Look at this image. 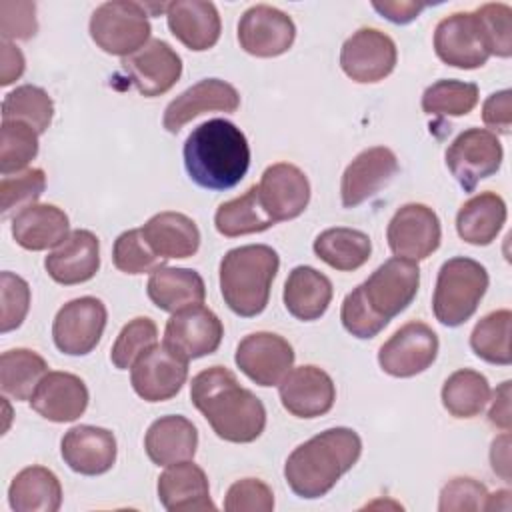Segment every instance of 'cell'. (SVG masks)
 <instances>
[{"label":"cell","instance_id":"obj_1","mask_svg":"<svg viewBox=\"0 0 512 512\" xmlns=\"http://www.w3.org/2000/svg\"><path fill=\"white\" fill-rule=\"evenodd\" d=\"M190 400L214 434L226 442H254L264 432L266 408L262 400L240 386L236 374L224 366L200 370L192 378Z\"/></svg>","mask_w":512,"mask_h":512},{"label":"cell","instance_id":"obj_2","mask_svg":"<svg viewBox=\"0 0 512 512\" xmlns=\"http://www.w3.org/2000/svg\"><path fill=\"white\" fill-rule=\"evenodd\" d=\"M184 168L206 190L234 188L248 172L250 146L230 120L212 118L198 124L184 142Z\"/></svg>","mask_w":512,"mask_h":512},{"label":"cell","instance_id":"obj_3","mask_svg":"<svg viewBox=\"0 0 512 512\" xmlns=\"http://www.w3.org/2000/svg\"><path fill=\"white\" fill-rule=\"evenodd\" d=\"M360 454L358 432L346 426L328 428L292 450L284 464V478L296 496L314 500L328 494Z\"/></svg>","mask_w":512,"mask_h":512},{"label":"cell","instance_id":"obj_4","mask_svg":"<svg viewBox=\"0 0 512 512\" xmlns=\"http://www.w3.org/2000/svg\"><path fill=\"white\" fill-rule=\"evenodd\" d=\"M278 268L280 258L272 246L246 244L228 250L220 260V292L226 306L242 318L264 312Z\"/></svg>","mask_w":512,"mask_h":512},{"label":"cell","instance_id":"obj_5","mask_svg":"<svg viewBox=\"0 0 512 512\" xmlns=\"http://www.w3.org/2000/svg\"><path fill=\"white\" fill-rule=\"evenodd\" d=\"M488 282V272L480 262L466 256L446 260L440 266L432 296L436 320L448 328L462 326L478 310Z\"/></svg>","mask_w":512,"mask_h":512},{"label":"cell","instance_id":"obj_6","mask_svg":"<svg viewBox=\"0 0 512 512\" xmlns=\"http://www.w3.org/2000/svg\"><path fill=\"white\" fill-rule=\"evenodd\" d=\"M90 36L106 54L128 58L148 44V12L140 2H104L90 16Z\"/></svg>","mask_w":512,"mask_h":512},{"label":"cell","instance_id":"obj_7","mask_svg":"<svg viewBox=\"0 0 512 512\" xmlns=\"http://www.w3.org/2000/svg\"><path fill=\"white\" fill-rule=\"evenodd\" d=\"M420 268L406 258H390L380 264L358 288L364 302L384 322L406 310L418 294Z\"/></svg>","mask_w":512,"mask_h":512},{"label":"cell","instance_id":"obj_8","mask_svg":"<svg viewBox=\"0 0 512 512\" xmlns=\"http://www.w3.org/2000/svg\"><path fill=\"white\" fill-rule=\"evenodd\" d=\"M502 144L486 128H468L460 132L446 150V166L454 180L472 192L476 184L498 172L502 164Z\"/></svg>","mask_w":512,"mask_h":512},{"label":"cell","instance_id":"obj_9","mask_svg":"<svg viewBox=\"0 0 512 512\" xmlns=\"http://www.w3.org/2000/svg\"><path fill=\"white\" fill-rule=\"evenodd\" d=\"M108 312L100 298L80 296L66 302L54 316L52 338L60 352L68 356H86L100 342Z\"/></svg>","mask_w":512,"mask_h":512},{"label":"cell","instance_id":"obj_10","mask_svg":"<svg viewBox=\"0 0 512 512\" xmlns=\"http://www.w3.org/2000/svg\"><path fill=\"white\" fill-rule=\"evenodd\" d=\"M438 336L424 322H408L398 328L378 350L380 368L394 378H410L426 368L438 356Z\"/></svg>","mask_w":512,"mask_h":512},{"label":"cell","instance_id":"obj_11","mask_svg":"<svg viewBox=\"0 0 512 512\" xmlns=\"http://www.w3.org/2000/svg\"><path fill=\"white\" fill-rule=\"evenodd\" d=\"M224 336L220 318L206 306L196 304L170 316L164 328V346L190 362L218 350Z\"/></svg>","mask_w":512,"mask_h":512},{"label":"cell","instance_id":"obj_12","mask_svg":"<svg viewBox=\"0 0 512 512\" xmlns=\"http://www.w3.org/2000/svg\"><path fill=\"white\" fill-rule=\"evenodd\" d=\"M386 238L394 256L418 262L438 250L442 226L430 206L410 202L394 212L388 222Z\"/></svg>","mask_w":512,"mask_h":512},{"label":"cell","instance_id":"obj_13","mask_svg":"<svg viewBox=\"0 0 512 512\" xmlns=\"http://www.w3.org/2000/svg\"><path fill=\"white\" fill-rule=\"evenodd\" d=\"M396 58L394 40L376 28L356 30L340 50L344 74L360 84L384 80L394 70Z\"/></svg>","mask_w":512,"mask_h":512},{"label":"cell","instance_id":"obj_14","mask_svg":"<svg viewBox=\"0 0 512 512\" xmlns=\"http://www.w3.org/2000/svg\"><path fill=\"white\" fill-rule=\"evenodd\" d=\"M296 38L292 18L268 4L250 6L238 22L240 48L256 58H274L290 50Z\"/></svg>","mask_w":512,"mask_h":512},{"label":"cell","instance_id":"obj_15","mask_svg":"<svg viewBox=\"0 0 512 512\" xmlns=\"http://www.w3.org/2000/svg\"><path fill=\"white\" fill-rule=\"evenodd\" d=\"M188 378V362L170 352L164 344L148 348L130 368L134 392L146 402L174 398Z\"/></svg>","mask_w":512,"mask_h":512},{"label":"cell","instance_id":"obj_16","mask_svg":"<svg viewBox=\"0 0 512 512\" xmlns=\"http://www.w3.org/2000/svg\"><path fill=\"white\" fill-rule=\"evenodd\" d=\"M234 360L258 386H276L292 370L294 350L280 334L254 332L240 340Z\"/></svg>","mask_w":512,"mask_h":512},{"label":"cell","instance_id":"obj_17","mask_svg":"<svg viewBox=\"0 0 512 512\" xmlns=\"http://www.w3.org/2000/svg\"><path fill=\"white\" fill-rule=\"evenodd\" d=\"M434 50L444 64L462 70L480 68L490 58L474 12H454L442 18L434 30Z\"/></svg>","mask_w":512,"mask_h":512},{"label":"cell","instance_id":"obj_18","mask_svg":"<svg viewBox=\"0 0 512 512\" xmlns=\"http://www.w3.org/2000/svg\"><path fill=\"white\" fill-rule=\"evenodd\" d=\"M258 198L274 224L292 220L300 216L310 202V182L298 166L278 162L262 172Z\"/></svg>","mask_w":512,"mask_h":512},{"label":"cell","instance_id":"obj_19","mask_svg":"<svg viewBox=\"0 0 512 512\" xmlns=\"http://www.w3.org/2000/svg\"><path fill=\"white\" fill-rule=\"evenodd\" d=\"M284 410L296 418H318L332 410L336 386L328 372L306 364L292 368L278 384Z\"/></svg>","mask_w":512,"mask_h":512},{"label":"cell","instance_id":"obj_20","mask_svg":"<svg viewBox=\"0 0 512 512\" xmlns=\"http://www.w3.org/2000/svg\"><path fill=\"white\" fill-rule=\"evenodd\" d=\"M122 68L142 96L154 98L168 92L178 82L182 58L168 42L154 38L138 52L124 58Z\"/></svg>","mask_w":512,"mask_h":512},{"label":"cell","instance_id":"obj_21","mask_svg":"<svg viewBox=\"0 0 512 512\" xmlns=\"http://www.w3.org/2000/svg\"><path fill=\"white\" fill-rule=\"evenodd\" d=\"M398 172V158L386 146L362 150L344 170L340 198L344 208H356L378 194Z\"/></svg>","mask_w":512,"mask_h":512},{"label":"cell","instance_id":"obj_22","mask_svg":"<svg viewBox=\"0 0 512 512\" xmlns=\"http://www.w3.org/2000/svg\"><path fill=\"white\" fill-rule=\"evenodd\" d=\"M240 106L238 90L220 80L206 78L178 94L164 110L162 124L168 132L176 134L184 124L204 112H236Z\"/></svg>","mask_w":512,"mask_h":512},{"label":"cell","instance_id":"obj_23","mask_svg":"<svg viewBox=\"0 0 512 512\" xmlns=\"http://www.w3.org/2000/svg\"><path fill=\"white\" fill-rule=\"evenodd\" d=\"M116 438L110 430L90 424L72 426L60 442V454L70 470L84 476L108 472L116 462Z\"/></svg>","mask_w":512,"mask_h":512},{"label":"cell","instance_id":"obj_24","mask_svg":"<svg viewBox=\"0 0 512 512\" xmlns=\"http://www.w3.org/2000/svg\"><path fill=\"white\" fill-rule=\"evenodd\" d=\"M48 276L64 286L88 282L100 268V242L90 230H72L44 260Z\"/></svg>","mask_w":512,"mask_h":512},{"label":"cell","instance_id":"obj_25","mask_svg":"<svg viewBox=\"0 0 512 512\" xmlns=\"http://www.w3.org/2000/svg\"><path fill=\"white\" fill-rule=\"evenodd\" d=\"M88 388L84 380L70 372H48L36 386L30 406L50 422H74L88 408Z\"/></svg>","mask_w":512,"mask_h":512},{"label":"cell","instance_id":"obj_26","mask_svg":"<svg viewBox=\"0 0 512 512\" xmlns=\"http://www.w3.org/2000/svg\"><path fill=\"white\" fill-rule=\"evenodd\" d=\"M158 500L168 512H202L216 510L210 500L206 472L190 462L170 464L158 478Z\"/></svg>","mask_w":512,"mask_h":512},{"label":"cell","instance_id":"obj_27","mask_svg":"<svg viewBox=\"0 0 512 512\" xmlns=\"http://www.w3.org/2000/svg\"><path fill=\"white\" fill-rule=\"evenodd\" d=\"M170 32L190 50L204 52L212 48L222 30L220 14L212 2L176 0L166 8Z\"/></svg>","mask_w":512,"mask_h":512},{"label":"cell","instance_id":"obj_28","mask_svg":"<svg viewBox=\"0 0 512 512\" xmlns=\"http://www.w3.org/2000/svg\"><path fill=\"white\" fill-rule=\"evenodd\" d=\"M146 244L162 260L190 258L200 248V230L196 222L182 212H158L140 228Z\"/></svg>","mask_w":512,"mask_h":512},{"label":"cell","instance_id":"obj_29","mask_svg":"<svg viewBox=\"0 0 512 512\" xmlns=\"http://www.w3.org/2000/svg\"><path fill=\"white\" fill-rule=\"evenodd\" d=\"M198 448L196 426L180 414L154 420L144 436V450L156 466H170L192 460Z\"/></svg>","mask_w":512,"mask_h":512},{"label":"cell","instance_id":"obj_30","mask_svg":"<svg viewBox=\"0 0 512 512\" xmlns=\"http://www.w3.org/2000/svg\"><path fill=\"white\" fill-rule=\"evenodd\" d=\"M12 238L24 250H48L70 234V222L62 208L54 204H30L12 218Z\"/></svg>","mask_w":512,"mask_h":512},{"label":"cell","instance_id":"obj_31","mask_svg":"<svg viewBox=\"0 0 512 512\" xmlns=\"http://www.w3.org/2000/svg\"><path fill=\"white\" fill-rule=\"evenodd\" d=\"M146 292L156 308L172 314L202 304L206 298L204 280L192 268L158 266L150 272Z\"/></svg>","mask_w":512,"mask_h":512},{"label":"cell","instance_id":"obj_32","mask_svg":"<svg viewBox=\"0 0 512 512\" xmlns=\"http://www.w3.org/2000/svg\"><path fill=\"white\" fill-rule=\"evenodd\" d=\"M282 298L286 310L294 318L312 322L328 310L332 300V282L312 266H296L286 278Z\"/></svg>","mask_w":512,"mask_h":512},{"label":"cell","instance_id":"obj_33","mask_svg":"<svg viewBox=\"0 0 512 512\" xmlns=\"http://www.w3.org/2000/svg\"><path fill=\"white\" fill-rule=\"evenodd\" d=\"M506 202L496 192H480L464 202L456 214L458 236L474 246H488L496 240L506 222Z\"/></svg>","mask_w":512,"mask_h":512},{"label":"cell","instance_id":"obj_34","mask_svg":"<svg viewBox=\"0 0 512 512\" xmlns=\"http://www.w3.org/2000/svg\"><path fill=\"white\" fill-rule=\"evenodd\" d=\"M8 504L14 512H56L62 504L58 476L44 466L20 470L10 482Z\"/></svg>","mask_w":512,"mask_h":512},{"label":"cell","instance_id":"obj_35","mask_svg":"<svg viewBox=\"0 0 512 512\" xmlns=\"http://www.w3.org/2000/svg\"><path fill=\"white\" fill-rule=\"evenodd\" d=\"M314 254L334 270L352 272L368 262L372 254V242L370 236L362 230L336 226L316 236Z\"/></svg>","mask_w":512,"mask_h":512},{"label":"cell","instance_id":"obj_36","mask_svg":"<svg viewBox=\"0 0 512 512\" xmlns=\"http://www.w3.org/2000/svg\"><path fill=\"white\" fill-rule=\"evenodd\" d=\"M46 374L48 364L34 350L12 348L0 356V388L14 400H30Z\"/></svg>","mask_w":512,"mask_h":512},{"label":"cell","instance_id":"obj_37","mask_svg":"<svg viewBox=\"0 0 512 512\" xmlns=\"http://www.w3.org/2000/svg\"><path fill=\"white\" fill-rule=\"evenodd\" d=\"M214 224L226 238L256 234L274 226L260 204L258 186H250L242 196L222 202L214 214Z\"/></svg>","mask_w":512,"mask_h":512},{"label":"cell","instance_id":"obj_38","mask_svg":"<svg viewBox=\"0 0 512 512\" xmlns=\"http://www.w3.org/2000/svg\"><path fill=\"white\" fill-rule=\"evenodd\" d=\"M440 396L444 408L454 418H474L490 400V384L484 374L460 368L446 378Z\"/></svg>","mask_w":512,"mask_h":512},{"label":"cell","instance_id":"obj_39","mask_svg":"<svg viewBox=\"0 0 512 512\" xmlns=\"http://www.w3.org/2000/svg\"><path fill=\"white\" fill-rule=\"evenodd\" d=\"M510 324L512 312L506 308L494 310L480 318L470 334V346L474 354L484 362L508 366L512 362Z\"/></svg>","mask_w":512,"mask_h":512},{"label":"cell","instance_id":"obj_40","mask_svg":"<svg viewBox=\"0 0 512 512\" xmlns=\"http://www.w3.org/2000/svg\"><path fill=\"white\" fill-rule=\"evenodd\" d=\"M54 102L48 92L34 84L18 86L8 92L2 102V120H18L44 134L52 124Z\"/></svg>","mask_w":512,"mask_h":512},{"label":"cell","instance_id":"obj_41","mask_svg":"<svg viewBox=\"0 0 512 512\" xmlns=\"http://www.w3.org/2000/svg\"><path fill=\"white\" fill-rule=\"evenodd\" d=\"M478 104V86L462 80H438L422 94V110L426 114L466 116Z\"/></svg>","mask_w":512,"mask_h":512},{"label":"cell","instance_id":"obj_42","mask_svg":"<svg viewBox=\"0 0 512 512\" xmlns=\"http://www.w3.org/2000/svg\"><path fill=\"white\" fill-rule=\"evenodd\" d=\"M38 132L18 120H2L0 128V172L18 174L38 154Z\"/></svg>","mask_w":512,"mask_h":512},{"label":"cell","instance_id":"obj_43","mask_svg":"<svg viewBox=\"0 0 512 512\" xmlns=\"http://www.w3.org/2000/svg\"><path fill=\"white\" fill-rule=\"evenodd\" d=\"M156 340L158 328L154 320L148 316H138L130 320L116 336L110 350V360L118 370H128L148 348L158 344Z\"/></svg>","mask_w":512,"mask_h":512},{"label":"cell","instance_id":"obj_44","mask_svg":"<svg viewBox=\"0 0 512 512\" xmlns=\"http://www.w3.org/2000/svg\"><path fill=\"white\" fill-rule=\"evenodd\" d=\"M486 48L500 58L512 54V8L502 2H488L474 10Z\"/></svg>","mask_w":512,"mask_h":512},{"label":"cell","instance_id":"obj_45","mask_svg":"<svg viewBox=\"0 0 512 512\" xmlns=\"http://www.w3.org/2000/svg\"><path fill=\"white\" fill-rule=\"evenodd\" d=\"M112 260L114 266L124 274H144L162 266V258L156 256L146 244L140 228L126 230L114 240Z\"/></svg>","mask_w":512,"mask_h":512},{"label":"cell","instance_id":"obj_46","mask_svg":"<svg viewBox=\"0 0 512 512\" xmlns=\"http://www.w3.org/2000/svg\"><path fill=\"white\" fill-rule=\"evenodd\" d=\"M46 188V174L42 168H28L20 174L2 176L0 182V208L2 216H8L14 208H26L36 204Z\"/></svg>","mask_w":512,"mask_h":512},{"label":"cell","instance_id":"obj_47","mask_svg":"<svg viewBox=\"0 0 512 512\" xmlns=\"http://www.w3.org/2000/svg\"><path fill=\"white\" fill-rule=\"evenodd\" d=\"M0 300H2L0 332L6 334L10 330H16L28 314V308H30L28 282L22 276L4 270L0 274Z\"/></svg>","mask_w":512,"mask_h":512},{"label":"cell","instance_id":"obj_48","mask_svg":"<svg viewBox=\"0 0 512 512\" xmlns=\"http://www.w3.org/2000/svg\"><path fill=\"white\" fill-rule=\"evenodd\" d=\"M488 498V490L484 484L470 476L452 478L440 490V512H476L484 510Z\"/></svg>","mask_w":512,"mask_h":512},{"label":"cell","instance_id":"obj_49","mask_svg":"<svg viewBox=\"0 0 512 512\" xmlns=\"http://www.w3.org/2000/svg\"><path fill=\"white\" fill-rule=\"evenodd\" d=\"M274 508V494L270 486L258 478L236 480L224 498L226 512H270Z\"/></svg>","mask_w":512,"mask_h":512},{"label":"cell","instance_id":"obj_50","mask_svg":"<svg viewBox=\"0 0 512 512\" xmlns=\"http://www.w3.org/2000/svg\"><path fill=\"white\" fill-rule=\"evenodd\" d=\"M340 320L342 326L356 338L368 340L380 334L388 322L374 316V312L368 308V304L362 298L360 288L356 286L350 294H346L342 308H340Z\"/></svg>","mask_w":512,"mask_h":512},{"label":"cell","instance_id":"obj_51","mask_svg":"<svg viewBox=\"0 0 512 512\" xmlns=\"http://www.w3.org/2000/svg\"><path fill=\"white\" fill-rule=\"evenodd\" d=\"M36 4L34 2H0V32L2 40H28L36 34Z\"/></svg>","mask_w":512,"mask_h":512},{"label":"cell","instance_id":"obj_52","mask_svg":"<svg viewBox=\"0 0 512 512\" xmlns=\"http://www.w3.org/2000/svg\"><path fill=\"white\" fill-rule=\"evenodd\" d=\"M482 122L498 134H510L512 126V92L500 90L486 98L482 106Z\"/></svg>","mask_w":512,"mask_h":512},{"label":"cell","instance_id":"obj_53","mask_svg":"<svg viewBox=\"0 0 512 512\" xmlns=\"http://www.w3.org/2000/svg\"><path fill=\"white\" fill-rule=\"evenodd\" d=\"M372 8L394 24H408L426 8L424 2L414 0H374Z\"/></svg>","mask_w":512,"mask_h":512},{"label":"cell","instance_id":"obj_54","mask_svg":"<svg viewBox=\"0 0 512 512\" xmlns=\"http://www.w3.org/2000/svg\"><path fill=\"white\" fill-rule=\"evenodd\" d=\"M510 380H504L496 390H494V396H492V406L488 410V420L490 424H494L496 428L508 432L510 430V422H512V416H510Z\"/></svg>","mask_w":512,"mask_h":512},{"label":"cell","instance_id":"obj_55","mask_svg":"<svg viewBox=\"0 0 512 512\" xmlns=\"http://www.w3.org/2000/svg\"><path fill=\"white\" fill-rule=\"evenodd\" d=\"M2 68H0V84L8 86L14 80H18L24 72V54L20 52L18 46H14L8 40H2Z\"/></svg>","mask_w":512,"mask_h":512},{"label":"cell","instance_id":"obj_56","mask_svg":"<svg viewBox=\"0 0 512 512\" xmlns=\"http://www.w3.org/2000/svg\"><path fill=\"white\" fill-rule=\"evenodd\" d=\"M490 462H492V470L504 482H510V434L508 432L494 438L490 448Z\"/></svg>","mask_w":512,"mask_h":512}]
</instances>
